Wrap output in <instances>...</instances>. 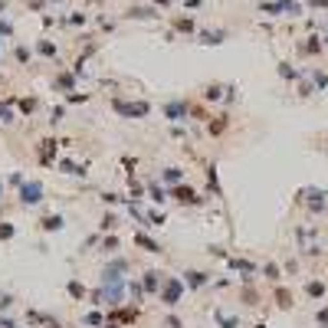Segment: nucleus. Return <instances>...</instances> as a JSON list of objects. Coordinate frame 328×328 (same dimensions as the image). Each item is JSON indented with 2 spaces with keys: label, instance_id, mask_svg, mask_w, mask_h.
Wrapping results in <instances>:
<instances>
[{
  "label": "nucleus",
  "instance_id": "4be33fe9",
  "mask_svg": "<svg viewBox=\"0 0 328 328\" xmlns=\"http://www.w3.org/2000/svg\"><path fill=\"white\" fill-rule=\"evenodd\" d=\"M66 292L72 295L76 302H86V299H89V289H86L82 282H79V279H69V285H66Z\"/></svg>",
  "mask_w": 328,
  "mask_h": 328
},
{
  "label": "nucleus",
  "instance_id": "ea45409f",
  "mask_svg": "<svg viewBox=\"0 0 328 328\" xmlns=\"http://www.w3.org/2000/svg\"><path fill=\"white\" fill-rule=\"evenodd\" d=\"M161 328H184V322H181V315H174V312H171V315L164 318V325Z\"/></svg>",
  "mask_w": 328,
  "mask_h": 328
},
{
  "label": "nucleus",
  "instance_id": "0eeeda50",
  "mask_svg": "<svg viewBox=\"0 0 328 328\" xmlns=\"http://www.w3.org/2000/svg\"><path fill=\"white\" fill-rule=\"evenodd\" d=\"M63 144L56 141V138H43L40 141V148H36V158H40V164L43 167H49V164H56V151H59Z\"/></svg>",
  "mask_w": 328,
  "mask_h": 328
},
{
  "label": "nucleus",
  "instance_id": "2eb2a0df",
  "mask_svg": "<svg viewBox=\"0 0 328 328\" xmlns=\"http://www.w3.org/2000/svg\"><path fill=\"white\" fill-rule=\"evenodd\" d=\"M325 292H328V285L322 282V279H308V282H305V295L312 299V302H318V299H325Z\"/></svg>",
  "mask_w": 328,
  "mask_h": 328
},
{
  "label": "nucleus",
  "instance_id": "b1692460",
  "mask_svg": "<svg viewBox=\"0 0 328 328\" xmlns=\"http://www.w3.org/2000/svg\"><path fill=\"white\" fill-rule=\"evenodd\" d=\"M59 171H63V174H76V177H86L89 174L86 164H72L69 158H63V161H59Z\"/></svg>",
  "mask_w": 328,
  "mask_h": 328
},
{
  "label": "nucleus",
  "instance_id": "de8ad7c7",
  "mask_svg": "<svg viewBox=\"0 0 328 328\" xmlns=\"http://www.w3.org/2000/svg\"><path fill=\"white\" fill-rule=\"evenodd\" d=\"M23 181H26V177H23V174H20V171H13V174H10V177H7V184H10V187H20V184H23Z\"/></svg>",
  "mask_w": 328,
  "mask_h": 328
},
{
  "label": "nucleus",
  "instance_id": "20e7f679",
  "mask_svg": "<svg viewBox=\"0 0 328 328\" xmlns=\"http://www.w3.org/2000/svg\"><path fill=\"white\" fill-rule=\"evenodd\" d=\"M167 197H174L177 204H184V207H204V204H207V197H200L190 184H174V187H167Z\"/></svg>",
  "mask_w": 328,
  "mask_h": 328
},
{
  "label": "nucleus",
  "instance_id": "603ef678",
  "mask_svg": "<svg viewBox=\"0 0 328 328\" xmlns=\"http://www.w3.org/2000/svg\"><path fill=\"white\" fill-rule=\"evenodd\" d=\"M10 305H13V299H10V295H0V312H7Z\"/></svg>",
  "mask_w": 328,
  "mask_h": 328
},
{
  "label": "nucleus",
  "instance_id": "a211bd4d",
  "mask_svg": "<svg viewBox=\"0 0 328 328\" xmlns=\"http://www.w3.org/2000/svg\"><path fill=\"white\" fill-rule=\"evenodd\" d=\"M128 269H131V259H128V256H115V259L105 266V273H112V276H125Z\"/></svg>",
  "mask_w": 328,
  "mask_h": 328
},
{
  "label": "nucleus",
  "instance_id": "7c9ffc66",
  "mask_svg": "<svg viewBox=\"0 0 328 328\" xmlns=\"http://www.w3.org/2000/svg\"><path fill=\"white\" fill-rule=\"evenodd\" d=\"M72 86H76V76H72V72H63V76L56 79V89H63L66 95L72 92Z\"/></svg>",
  "mask_w": 328,
  "mask_h": 328
},
{
  "label": "nucleus",
  "instance_id": "6ab92c4d",
  "mask_svg": "<svg viewBox=\"0 0 328 328\" xmlns=\"http://www.w3.org/2000/svg\"><path fill=\"white\" fill-rule=\"evenodd\" d=\"M227 40V30H200V43L204 46H220Z\"/></svg>",
  "mask_w": 328,
  "mask_h": 328
},
{
  "label": "nucleus",
  "instance_id": "f3484780",
  "mask_svg": "<svg viewBox=\"0 0 328 328\" xmlns=\"http://www.w3.org/2000/svg\"><path fill=\"white\" fill-rule=\"evenodd\" d=\"M273 299H276V305L282 308V312H289V308L295 305V302H292V292H289V289H285V285H276Z\"/></svg>",
  "mask_w": 328,
  "mask_h": 328
},
{
  "label": "nucleus",
  "instance_id": "c9c22d12",
  "mask_svg": "<svg viewBox=\"0 0 328 328\" xmlns=\"http://www.w3.org/2000/svg\"><path fill=\"white\" fill-rule=\"evenodd\" d=\"M174 30L177 33H194V17H177V20H174Z\"/></svg>",
  "mask_w": 328,
  "mask_h": 328
},
{
  "label": "nucleus",
  "instance_id": "4d7b16f0",
  "mask_svg": "<svg viewBox=\"0 0 328 328\" xmlns=\"http://www.w3.org/2000/svg\"><path fill=\"white\" fill-rule=\"evenodd\" d=\"M187 7H190V10H197V7H204V0H187Z\"/></svg>",
  "mask_w": 328,
  "mask_h": 328
},
{
  "label": "nucleus",
  "instance_id": "bf43d9fd",
  "mask_svg": "<svg viewBox=\"0 0 328 328\" xmlns=\"http://www.w3.org/2000/svg\"><path fill=\"white\" fill-rule=\"evenodd\" d=\"M0 197H3V181H0Z\"/></svg>",
  "mask_w": 328,
  "mask_h": 328
},
{
  "label": "nucleus",
  "instance_id": "6e6552de",
  "mask_svg": "<svg viewBox=\"0 0 328 328\" xmlns=\"http://www.w3.org/2000/svg\"><path fill=\"white\" fill-rule=\"evenodd\" d=\"M161 285H164V273H161V269H144V273H141L144 295H158V292H161Z\"/></svg>",
  "mask_w": 328,
  "mask_h": 328
},
{
  "label": "nucleus",
  "instance_id": "c85d7f7f",
  "mask_svg": "<svg viewBox=\"0 0 328 328\" xmlns=\"http://www.w3.org/2000/svg\"><path fill=\"white\" fill-rule=\"evenodd\" d=\"M105 322H109V315H105V312H98V308L86 315V325H89V328H102Z\"/></svg>",
  "mask_w": 328,
  "mask_h": 328
},
{
  "label": "nucleus",
  "instance_id": "37998d69",
  "mask_svg": "<svg viewBox=\"0 0 328 328\" xmlns=\"http://www.w3.org/2000/svg\"><path fill=\"white\" fill-rule=\"evenodd\" d=\"M121 200H125V197L112 194V190H105V194H102V204H109V207H115V204H121Z\"/></svg>",
  "mask_w": 328,
  "mask_h": 328
},
{
  "label": "nucleus",
  "instance_id": "3c124183",
  "mask_svg": "<svg viewBox=\"0 0 328 328\" xmlns=\"http://www.w3.org/2000/svg\"><path fill=\"white\" fill-rule=\"evenodd\" d=\"M17 59H20V63H30V49H26V46H17Z\"/></svg>",
  "mask_w": 328,
  "mask_h": 328
},
{
  "label": "nucleus",
  "instance_id": "f704fd0d",
  "mask_svg": "<svg viewBox=\"0 0 328 328\" xmlns=\"http://www.w3.org/2000/svg\"><path fill=\"white\" fill-rule=\"evenodd\" d=\"M190 118H194V121H204V125H207V121L213 118V115H210V112L204 109V105H190Z\"/></svg>",
  "mask_w": 328,
  "mask_h": 328
},
{
  "label": "nucleus",
  "instance_id": "473e14b6",
  "mask_svg": "<svg viewBox=\"0 0 328 328\" xmlns=\"http://www.w3.org/2000/svg\"><path fill=\"white\" fill-rule=\"evenodd\" d=\"M13 236H17V227H13L10 220H0V243L13 240Z\"/></svg>",
  "mask_w": 328,
  "mask_h": 328
},
{
  "label": "nucleus",
  "instance_id": "dca6fc26",
  "mask_svg": "<svg viewBox=\"0 0 328 328\" xmlns=\"http://www.w3.org/2000/svg\"><path fill=\"white\" fill-rule=\"evenodd\" d=\"M161 184L164 187L184 184V171H181V167H164V171H161Z\"/></svg>",
  "mask_w": 328,
  "mask_h": 328
},
{
  "label": "nucleus",
  "instance_id": "a19ab883",
  "mask_svg": "<svg viewBox=\"0 0 328 328\" xmlns=\"http://www.w3.org/2000/svg\"><path fill=\"white\" fill-rule=\"evenodd\" d=\"M315 325H318V328H325V325H328V305H322V308L315 312Z\"/></svg>",
  "mask_w": 328,
  "mask_h": 328
},
{
  "label": "nucleus",
  "instance_id": "864d4df0",
  "mask_svg": "<svg viewBox=\"0 0 328 328\" xmlns=\"http://www.w3.org/2000/svg\"><path fill=\"white\" fill-rule=\"evenodd\" d=\"M0 33H3V36H13V26L7 20H0Z\"/></svg>",
  "mask_w": 328,
  "mask_h": 328
},
{
  "label": "nucleus",
  "instance_id": "9b49d317",
  "mask_svg": "<svg viewBox=\"0 0 328 328\" xmlns=\"http://www.w3.org/2000/svg\"><path fill=\"white\" fill-rule=\"evenodd\" d=\"M144 194H148V200H151V204H164V200H167V187H164L161 181H148Z\"/></svg>",
  "mask_w": 328,
  "mask_h": 328
},
{
  "label": "nucleus",
  "instance_id": "412c9836",
  "mask_svg": "<svg viewBox=\"0 0 328 328\" xmlns=\"http://www.w3.org/2000/svg\"><path fill=\"white\" fill-rule=\"evenodd\" d=\"M118 223H121L118 213H112V210H109L105 217L98 220V233H115V230H118Z\"/></svg>",
  "mask_w": 328,
  "mask_h": 328
},
{
  "label": "nucleus",
  "instance_id": "ddd939ff",
  "mask_svg": "<svg viewBox=\"0 0 328 328\" xmlns=\"http://www.w3.org/2000/svg\"><path fill=\"white\" fill-rule=\"evenodd\" d=\"M63 227H66L63 213H46V217L40 220V230H46V233H59Z\"/></svg>",
  "mask_w": 328,
  "mask_h": 328
},
{
  "label": "nucleus",
  "instance_id": "2f4dec72",
  "mask_svg": "<svg viewBox=\"0 0 328 328\" xmlns=\"http://www.w3.org/2000/svg\"><path fill=\"white\" fill-rule=\"evenodd\" d=\"M13 102L20 105V112H23V115H33V112H36V105H40V102H36L33 95H26V98H13Z\"/></svg>",
  "mask_w": 328,
  "mask_h": 328
},
{
  "label": "nucleus",
  "instance_id": "f8f14e48",
  "mask_svg": "<svg viewBox=\"0 0 328 328\" xmlns=\"http://www.w3.org/2000/svg\"><path fill=\"white\" fill-rule=\"evenodd\" d=\"M227 128H230V112H223V115H213V118L207 121V131L213 135V138H220Z\"/></svg>",
  "mask_w": 328,
  "mask_h": 328
},
{
  "label": "nucleus",
  "instance_id": "13d9d810",
  "mask_svg": "<svg viewBox=\"0 0 328 328\" xmlns=\"http://www.w3.org/2000/svg\"><path fill=\"white\" fill-rule=\"evenodd\" d=\"M312 7H328V0H308Z\"/></svg>",
  "mask_w": 328,
  "mask_h": 328
},
{
  "label": "nucleus",
  "instance_id": "4468645a",
  "mask_svg": "<svg viewBox=\"0 0 328 328\" xmlns=\"http://www.w3.org/2000/svg\"><path fill=\"white\" fill-rule=\"evenodd\" d=\"M322 49H325V43L318 36H305V43H299V53L302 56H318Z\"/></svg>",
  "mask_w": 328,
  "mask_h": 328
},
{
  "label": "nucleus",
  "instance_id": "09e8293b",
  "mask_svg": "<svg viewBox=\"0 0 328 328\" xmlns=\"http://www.w3.org/2000/svg\"><path fill=\"white\" fill-rule=\"evenodd\" d=\"M66 23H69V26H82L86 17H82V13H72V17H66Z\"/></svg>",
  "mask_w": 328,
  "mask_h": 328
},
{
  "label": "nucleus",
  "instance_id": "9d476101",
  "mask_svg": "<svg viewBox=\"0 0 328 328\" xmlns=\"http://www.w3.org/2000/svg\"><path fill=\"white\" fill-rule=\"evenodd\" d=\"M135 246H141L144 253H154V256H158V253H164V246L154 240V236H148L144 230H138V233H135Z\"/></svg>",
  "mask_w": 328,
  "mask_h": 328
},
{
  "label": "nucleus",
  "instance_id": "393cba45",
  "mask_svg": "<svg viewBox=\"0 0 328 328\" xmlns=\"http://www.w3.org/2000/svg\"><path fill=\"white\" fill-rule=\"evenodd\" d=\"M128 17L131 20H158V10L154 7H131Z\"/></svg>",
  "mask_w": 328,
  "mask_h": 328
},
{
  "label": "nucleus",
  "instance_id": "49530a36",
  "mask_svg": "<svg viewBox=\"0 0 328 328\" xmlns=\"http://www.w3.org/2000/svg\"><path fill=\"white\" fill-rule=\"evenodd\" d=\"M128 292H131V299H141L144 289H141V282H128Z\"/></svg>",
  "mask_w": 328,
  "mask_h": 328
},
{
  "label": "nucleus",
  "instance_id": "f257e3e1",
  "mask_svg": "<svg viewBox=\"0 0 328 328\" xmlns=\"http://www.w3.org/2000/svg\"><path fill=\"white\" fill-rule=\"evenodd\" d=\"M187 292V285L181 276H164V285H161V292H158V302H161L164 308H177L181 305V299H184Z\"/></svg>",
  "mask_w": 328,
  "mask_h": 328
},
{
  "label": "nucleus",
  "instance_id": "423d86ee",
  "mask_svg": "<svg viewBox=\"0 0 328 328\" xmlns=\"http://www.w3.org/2000/svg\"><path fill=\"white\" fill-rule=\"evenodd\" d=\"M164 118L171 121V125L187 121L190 118V102H187V98H167V102H164Z\"/></svg>",
  "mask_w": 328,
  "mask_h": 328
},
{
  "label": "nucleus",
  "instance_id": "c756f323",
  "mask_svg": "<svg viewBox=\"0 0 328 328\" xmlns=\"http://www.w3.org/2000/svg\"><path fill=\"white\" fill-rule=\"evenodd\" d=\"M240 299H243V305H259V292H256L253 285H243Z\"/></svg>",
  "mask_w": 328,
  "mask_h": 328
},
{
  "label": "nucleus",
  "instance_id": "680f3d73",
  "mask_svg": "<svg viewBox=\"0 0 328 328\" xmlns=\"http://www.w3.org/2000/svg\"><path fill=\"white\" fill-rule=\"evenodd\" d=\"M325 46H328V40H325Z\"/></svg>",
  "mask_w": 328,
  "mask_h": 328
},
{
  "label": "nucleus",
  "instance_id": "8fccbe9b",
  "mask_svg": "<svg viewBox=\"0 0 328 328\" xmlns=\"http://www.w3.org/2000/svg\"><path fill=\"white\" fill-rule=\"evenodd\" d=\"M312 79H315V89H325L328 86V76H325V72H315Z\"/></svg>",
  "mask_w": 328,
  "mask_h": 328
},
{
  "label": "nucleus",
  "instance_id": "5701e85b",
  "mask_svg": "<svg viewBox=\"0 0 328 328\" xmlns=\"http://www.w3.org/2000/svg\"><path fill=\"white\" fill-rule=\"evenodd\" d=\"M118 246H121L118 236H105V240H98V253H102V256H115Z\"/></svg>",
  "mask_w": 328,
  "mask_h": 328
},
{
  "label": "nucleus",
  "instance_id": "a878e982",
  "mask_svg": "<svg viewBox=\"0 0 328 328\" xmlns=\"http://www.w3.org/2000/svg\"><path fill=\"white\" fill-rule=\"evenodd\" d=\"M262 276H266V279H269V282H279V279H282V269H279V262H262V269H259Z\"/></svg>",
  "mask_w": 328,
  "mask_h": 328
},
{
  "label": "nucleus",
  "instance_id": "052dcab7",
  "mask_svg": "<svg viewBox=\"0 0 328 328\" xmlns=\"http://www.w3.org/2000/svg\"><path fill=\"white\" fill-rule=\"evenodd\" d=\"M0 10H3V0H0Z\"/></svg>",
  "mask_w": 328,
  "mask_h": 328
},
{
  "label": "nucleus",
  "instance_id": "c03bdc74",
  "mask_svg": "<svg viewBox=\"0 0 328 328\" xmlns=\"http://www.w3.org/2000/svg\"><path fill=\"white\" fill-rule=\"evenodd\" d=\"M63 118H66V109H63V105H56V109H53V115H49V121H53V125H59Z\"/></svg>",
  "mask_w": 328,
  "mask_h": 328
},
{
  "label": "nucleus",
  "instance_id": "e433bc0d",
  "mask_svg": "<svg viewBox=\"0 0 328 328\" xmlns=\"http://www.w3.org/2000/svg\"><path fill=\"white\" fill-rule=\"evenodd\" d=\"M207 187L213 194H220V181H217V164H210L207 167Z\"/></svg>",
  "mask_w": 328,
  "mask_h": 328
},
{
  "label": "nucleus",
  "instance_id": "6e6d98bb",
  "mask_svg": "<svg viewBox=\"0 0 328 328\" xmlns=\"http://www.w3.org/2000/svg\"><path fill=\"white\" fill-rule=\"evenodd\" d=\"M174 0H151V7H171Z\"/></svg>",
  "mask_w": 328,
  "mask_h": 328
},
{
  "label": "nucleus",
  "instance_id": "aec40b11",
  "mask_svg": "<svg viewBox=\"0 0 328 328\" xmlns=\"http://www.w3.org/2000/svg\"><path fill=\"white\" fill-rule=\"evenodd\" d=\"M227 89L230 86H220V82H210L204 89V102H220V98H227Z\"/></svg>",
  "mask_w": 328,
  "mask_h": 328
},
{
  "label": "nucleus",
  "instance_id": "58836bf2",
  "mask_svg": "<svg viewBox=\"0 0 328 328\" xmlns=\"http://www.w3.org/2000/svg\"><path fill=\"white\" fill-rule=\"evenodd\" d=\"M279 76L292 82V79H299V72H295V69H292V66H289V63H279Z\"/></svg>",
  "mask_w": 328,
  "mask_h": 328
},
{
  "label": "nucleus",
  "instance_id": "a18cd8bd",
  "mask_svg": "<svg viewBox=\"0 0 328 328\" xmlns=\"http://www.w3.org/2000/svg\"><path fill=\"white\" fill-rule=\"evenodd\" d=\"M66 102H69V105H79V102H89V95H86V92H79V95H72V92H69V95H66Z\"/></svg>",
  "mask_w": 328,
  "mask_h": 328
},
{
  "label": "nucleus",
  "instance_id": "39448f33",
  "mask_svg": "<svg viewBox=\"0 0 328 328\" xmlns=\"http://www.w3.org/2000/svg\"><path fill=\"white\" fill-rule=\"evenodd\" d=\"M17 190H20V207H36V204H43V197H46L43 181H23Z\"/></svg>",
  "mask_w": 328,
  "mask_h": 328
},
{
  "label": "nucleus",
  "instance_id": "cd10ccee",
  "mask_svg": "<svg viewBox=\"0 0 328 328\" xmlns=\"http://www.w3.org/2000/svg\"><path fill=\"white\" fill-rule=\"evenodd\" d=\"M141 227H164V213L161 210H144V223Z\"/></svg>",
  "mask_w": 328,
  "mask_h": 328
},
{
  "label": "nucleus",
  "instance_id": "7ed1b4c3",
  "mask_svg": "<svg viewBox=\"0 0 328 328\" xmlns=\"http://www.w3.org/2000/svg\"><path fill=\"white\" fill-rule=\"evenodd\" d=\"M299 200L308 207V213H328V190H322V187H302Z\"/></svg>",
  "mask_w": 328,
  "mask_h": 328
},
{
  "label": "nucleus",
  "instance_id": "79ce46f5",
  "mask_svg": "<svg viewBox=\"0 0 328 328\" xmlns=\"http://www.w3.org/2000/svg\"><path fill=\"white\" fill-rule=\"evenodd\" d=\"M259 10H262V13H269V17H279V13H282V7H279V3L273 0V3H262Z\"/></svg>",
  "mask_w": 328,
  "mask_h": 328
},
{
  "label": "nucleus",
  "instance_id": "4c0bfd02",
  "mask_svg": "<svg viewBox=\"0 0 328 328\" xmlns=\"http://www.w3.org/2000/svg\"><path fill=\"white\" fill-rule=\"evenodd\" d=\"M36 53L40 56H56V46L49 43V40H40V43H36Z\"/></svg>",
  "mask_w": 328,
  "mask_h": 328
},
{
  "label": "nucleus",
  "instance_id": "1a4fd4ad",
  "mask_svg": "<svg viewBox=\"0 0 328 328\" xmlns=\"http://www.w3.org/2000/svg\"><path fill=\"white\" fill-rule=\"evenodd\" d=\"M181 279H184V285L187 289H194V292H200L204 285H210V273H204V269H187Z\"/></svg>",
  "mask_w": 328,
  "mask_h": 328
},
{
  "label": "nucleus",
  "instance_id": "5fc2aeb1",
  "mask_svg": "<svg viewBox=\"0 0 328 328\" xmlns=\"http://www.w3.org/2000/svg\"><path fill=\"white\" fill-rule=\"evenodd\" d=\"M0 328H20V325H17L13 318H0Z\"/></svg>",
  "mask_w": 328,
  "mask_h": 328
},
{
  "label": "nucleus",
  "instance_id": "bb28decb",
  "mask_svg": "<svg viewBox=\"0 0 328 328\" xmlns=\"http://www.w3.org/2000/svg\"><path fill=\"white\" fill-rule=\"evenodd\" d=\"M213 318H217L220 328H240V318H236V315H227L223 308H217V312H213Z\"/></svg>",
  "mask_w": 328,
  "mask_h": 328
},
{
  "label": "nucleus",
  "instance_id": "f03ea898",
  "mask_svg": "<svg viewBox=\"0 0 328 328\" xmlns=\"http://www.w3.org/2000/svg\"><path fill=\"white\" fill-rule=\"evenodd\" d=\"M112 109L118 112L121 118H148V115H151V102H144V98H138V102H128V98H112Z\"/></svg>",
  "mask_w": 328,
  "mask_h": 328
},
{
  "label": "nucleus",
  "instance_id": "72a5a7b5",
  "mask_svg": "<svg viewBox=\"0 0 328 328\" xmlns=\"http://www.w3.org/2000/svg\"><path fill=\"white\" fill-rule=\"evenodd\" d=\"M276 3L282 7V13H285V17H299V13H302V7H299L295 0H276Z\"/></svg>",
  "mask_w": 328,
  "mask_h": 328
}]
</instances>
